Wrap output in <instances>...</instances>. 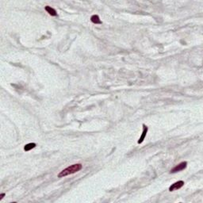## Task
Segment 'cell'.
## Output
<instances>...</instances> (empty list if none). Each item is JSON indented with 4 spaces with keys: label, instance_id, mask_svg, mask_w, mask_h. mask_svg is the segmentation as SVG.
<instances>
[{
    "label": "cell",
    "instance_id": "cell-1",
    "mask_svg": "<svg viewBox=\"0 0 203 203\" xmlns=\"http://www.w3.org/2000/svg\"><path fill=\"white\" fill-rule=\"evenodd\" d=\"M82 169V164L81 163H75L72 166H69L67 168L64 169L62 171H60V173L58 175L59 178H63L65 177L67 175H72L79 171H80Z\"/></svg>",
    "mask_w": 203,
    "mask_h": 203
},
{
    "label": "cell",
    "instance_id": "cell-2",
    "mask_svg": "<svg viewBox=\"0 0 203 203\" xmlns=\"http://www.w3.org/2000/svg\"><path fill=\"white\" fill-rule=\"evenodd\" d=\"M187 165V162H182L179 164H178L177 166H175L174 168H172L171 170V173H176V172L181 171H182V170H184L185 168H186Z\"/></svg>",
    "mask_w": 203,
    "mask_h": 203
},
{
    "label": "cell",
    "instance_id": "cell-3",
    "mask_svg": "<svg viewBox=\"0 0 203 203\" xmlns=\"http://www.w3.org/2000/svg\"><path fill=\"white\" fill-rule=\"evenodd\" d=\"M184 185V182L183 181H178L175 183H173L171 186L169 187V190L170 191H174V190H179L180 189L181 187H183Z\"/></svg>",
    "mask_w": 203,
    "mask_h": 203
},
{
    "label": "cell",
    "instance_id": "cell-4",
    "mask_svg": "<svg viewBox=\"0 0 203 203\" xmlns=\"http://www.w3.org/2000/svg\"><path fill=\"white\" fill-rule=\"evenodd\" d=\"M148 127L145 125H143V132H142V134H141V136H140V139H139V140L137 141V143L138 144H141L144 141V138H145V137H146V134H147V133H148Z\"/></svg>",
    "mask_w": 203,
    "mask_h": 203
},
{
    "label": "cell",
    "instance_id": "cell-5",
    "mask_svg": "<svg viewBox=\"0 0 203 203\" xmlns=\"http://www.w3.org/2000/svg\"><path fill=\"white\" fill-rule=\"evenodd\" d=\"M45 11H46L50 15H52V16H56V15H57L56 11L54 10L53 8H52L51 6H45Z\"/></svg>",
    "mask_w": 203,
    "mask_h": 203
},
{
    "label": "cell",
    "instance_id": "cell-6",
    "mask_svg": "<svg viewBox=\"0 0 203 203\" xmlns=\"http://www.w3.org/2000/svg\"><path fill=\"white\" fill-rule=\"evenodd\" d=\"M91 21L94 24H102V23L98 15H92L91 17Z\"/></svg>",
    "mask_w": 203,
    "mask_h": 203
},
{
    "label": "cell",
    "instance_id": "cell-7",
    "mask_svg": "<svg viewBox=\"0 0 203 203\" xmlns=\"http://www.w3.org/2000/svg\"><path fill=\"white\" fill-rule=\"evenodd\" d=\"M35 147H36V144H34V143H30V144H27L25 145L24 150H25V152H28V151H30L31 149L34 148Z\"/></svg>",
    "mask_w": 203,
    "mask_h": 203
},
{
    "label": "cell",
    "instance_id": "cell-8",
    "mask_svg": "<svg viewBox=\"0 0 203 203\" xmlns=\"http://www.w3.org/2000/svg\"><path fill=\"white\" fill-rule=\"evenodd\" d=\"M6 195V194H4V193H3V194H1V195H0V201H1L3 198V197Z\"/></svg>",
    "mask_w": 203,
    "mask_h": 203
}]
</instances>
